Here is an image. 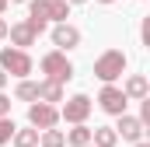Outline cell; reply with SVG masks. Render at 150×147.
I'll return each mask as SVG.
<instances>
[{
	"instance_id": "11",
	"label": "cell",
	"mask_w": 150,
	"mask_h": 147,
	"mask_svg": "<svg viewBox=\"0 0 150 147\" xmlns=\"http://www.w3.org/2000/svg\"><path fill=\"white\" fill-rule=\"evenodd\" d=\"M38 102H45V105L63 102V84H56V81H38Z\"/></svg>"
},
{
	"instance_id": "2",
	"label": "cell",
	"mask_w": 150,
	"mask_h": 147,
	"mask_svg": "<svg viewBox=\"0 0 150 147\" xmlns=\"http://www.w3.org/2000/svg\"><path fill=\"white\" fill-rule=\"evenodd\" d=\"M0 70L7 74V77H21V81H28V74L35 70V63H32V56H28L25 49L7 46V49H0Z\"/></svg>"
},
{
	"instance_id": "15",
	"label": "cell",
	"mask_w": 150,
	"mask_h": 147,
	"mask_svg": "<svg viewBox=\"0 0 150 147\" xmlns=\"http://www.w3.org/2000/svg\"><path fill=\"white\" fill-rule=\"evenodd\" d=\"M67 144H70V147H87V144H91V126H84V123L74 126V130L67 133Z\"/></svg>"
},
{
	"instance_id": "19",
	"label": "cell",
	"mask_w": 150,
	"mask_h": 147,
	"mask_svg": "<svg viewBox=\"0 0 150 147\" xmlns=\"http://www.w3.org/2000/svg\"><path fill=\"white\" fill-rule=\"evenodd\" d=\"M4 116H11V98L0 91V119H4Z\"/></svg>"
},
{
	"instance_id": "13",
	"label": "cell",
	"mask_w": 150,
	"mask_h": 147,
	"mask_svg": "<svg viewBox=\"0 0 150 147\" xmlns=\"http://www.w3.org/2000/svg\"><path fill=\"white\" fill-rule=\"evenodd\" d=\"M45 14H49V21H56V25H67L70 4H67V0H45Z\"/></svg>"
},
{
	"instance_id": "7",
	"label": "cell",
	"mask_w": 150,
	"mask_h": 147,
	"mask_svg": "<svg viewBox=\"0 0 150 147\" xmlns=\"http://www.w3.org/2000/svg\"><path fill=\"white\" fill-rule=\"evenodd\" d=\"M7 39H11V46H14V49H25V53H28V46H35L38 32L28 25V21H18V25H11V28H7Z\"/></svg>"
},
{
	"instance_id": "18",
	"label": "cell",
	"mask_w": 150,
	"mask_h": 147,
	"mask_svg": "<svg viewBox=\"0 0 150 147\" xmlns=\"http://www.w3.org/2000/svg\"><path fill=\"white\" fill-rule=\"evenodd\" d=\"M14 130H18V126H14V119H11V116H4V119H0V147H4V144H11Z\"/></svg>"
},
{
	"instance_id": "1",
	"label": "cell",
	"mask_w": 150,
	"mask_h": 147,
	"mask_svg": "<svg viewBox=\"0 0 150 147\" xmlns=\"http://www.w3.org/2000/svg\"><path fill=\"white\" fill-rule=\"evenodd\" d=\"M129 67V60H126V53L122 49H105L98 60H94V77L101 81V84H115L122 74Z\"/></svg>"
},
{
	"instance_id": "9",
	"label": "cell",
	"mask_w": 150,
	"mask_h": 147,
	"mask_svg": "<svg viewBox=\"0 0 150 147\" xmlns=\"http://www.w3.org/2000/svg\"><path fill=\"white\" fill-rule=\"evenodd\" d=\"M52 46H56L59 53L77 49V46H80V28H74V25H56V28H52Z\"/></svg>"
},
{
	"instance_id": "4",
	"label": "cell",
	"mask_w": 150,
	"mask_h": 147,
	"mask_svg": "<svg viewBox=\"0 0 150 147\" xmlns=\"http://www.w3.org/2000/svg\"><path fill=\"white\" fill-rule=\"evenodd\" d=\"M56 123H59V109L56 105H45V102H32L28 105V126L32 130H56Z\"/></svg>"
},
{
	"instance_id": "12",
	"label": "cell",
	"mask_w": 150,
	"mask_h": 147,
	"mask_svg": "<svg viewBox=\"0 0 150 147\" xmlns=\"http://www.w3.org/2000/svg\"><path fill=\"white\" fill-rule=\"evenodd\" d=\"M119 144V137H115L112 126H94L91 130V147H115Z\"/></svg>"
},
{
	"instance_id": "26",
	"label": "cell",
	"mask_w": 150,
	"mask_h": 147,
	"mask_svg": "<svg viewBox=\"0 0 150 147\" xmlns=\"http://www.w3.org/2000/svg\"><path fill=\"white\" fill-rule=\"evenodd\" d=\"M98 4H115V0H98Z\"/></svg>"
},
{
	"instance_id": "22",
	"label": "cell",
	"mask_w": 150,
	"mask_h": 147,
	"mask_svg": "<svg viewBox=\"0 0 150 147\" xmlns=\"http://www.w3.org/2000/svg\"><path fill=\"white\" fill-rule=\"evenodd\" d=\"M7 7H11V4H7V0H0V18H4V11H7Z\"/></svg>"
},
{
	"instance_id": "23",
	"label": "cell",
	"mask_w": 150,
	"mask_h": 147,
	"mask_svg": "<svg viewBox=\"0 0 150 147\" xmlns=\"http://www.w3.org/2000/svg\"><path fill=\"white\" fill-rule=\"evenodd\" d=\"M7 4H28V0H7Z\"/></svg>"
},
{
	"instance_id": "5",
	"label": "cell",
	"mask_w": 150,
	"mask_h": 147,
	"mask_svg": "<svg viewBox=\"0 0 150 147\" xmlns=\"http://www.w3.org/2000/svg\"><path fill=\"white\" fill-rule=\"evenodd\" d=\"M91 109H94V102H91L87 95H74V98H67V105L59 109V119H67L70 126H80V123L91 116Z\"/></svg>"
},
{
	"instance_id": "10",
	"label": "cell",
	"mask_w": 150,
	"mask_h": 147,
	"mask_svg": "<svg viewBox=\"0 0 150 147\" xmlns=\"http://www.w3.org/2000/svg\"><path fill=\"white\" fill-rule=\"evenodd\" d=\"M122 95H126V98L143 102V98H150V81L143 77V74H129V77H126V84H122Z\"/></svg>"
},
{
	"instance_id": "17",
	"label": "cell",
	"mask_w": 150,
	"mask_h": 147,
	"mask_svg": "<svg viewBox=\"0 0 150 147\" xmlns=\"http://www.w3.org/2000/svg\"><path fill=\"white\" fill-rule=\"evenodd\" d=\"M14 98H18V102H38V84L35 81H21V84L14 88Z\"/></svg>"
},
{
	"instance_id": "24",
	"label": "cell",
	"mask_w": 150,
	"mask_h": 147,
	"mask_svg": "<svg viewBox=\"0 0 150 147\" xmlns=\"http://www.w3.org/2000/svg\"><path fill=\"white\" fill-rule=\"evenodd\" d=\"M67 4H87V0H67Z\"/></svg>"
},
{
	"instance_id": "27",
	"label": "cell",
	"mask_w": 150,
	"mask_h": 147,
	"mask_svg": "<svg viewBox=\"0 0 150 147\" xmlns=\"http://www.w3.org/2000/svg\"><path fill=\"white\" fill-rule=\"evenodd\" d=\"M87 147H91V144H87Z\"/></svg>"
},
{
	"instance_id": "21",
	"label": "cell",
	"mask_w": 150,
	"mask_h": 147,
	"mask_svg": "<svg viewBox=\"0 0 150 147\" xmlns=\"http://www.w3.org/2000/svg\"><path fill=\"white\" fill-rule=\"evenodd\" d=\"M4 88H7V74L0 70V91H4Z\"/></svg>"
},
{
	"instance_id": "14",
	"label": "cell",
	"mask_w": 150,
	"mask_h": 147,
	"mask_svg": "<svg viewBox=\"0 0 150 147\" xmlns=\"http://www.w3.org/2000/svg\"><path fill=\"white\" fill-rule=\"evenodd\" d=\"M38 147H67V133L63 130H42L38 133Z\"/></svg>"
},
{
	"instance_id": "20",
	"label": "cell",
	"mask_w": 150,
	"mask_h": 147,
	"mask_svg": "<svg viewBox=\"0 0 150 147\" xmlns=\"http://www.w3.org/2000/svg\"><path fill=\"white\" fill-rule=\"evenodd\" d=\"M7 28H11V25H7V21L0 18V39H7Z\"/></svg>"
},
{
	"instance_id": "16",
	"label": "cell",
	"mask_w": 150,
	"mask_h": 147,
	"mask_svg": "<svg viewBox=\"0 0 150 147\" xmlns=\"http://www.w3.org/2000/svg\"><path fill=\"white\" fill-rule=\"evenodd\" d=\"M11 144L14 147H38V130H14V137H11Z\"/></svg>"
},
{
	"instance_id": "8",
	"label": "cell",
	"mask_w": 150,
	"mask_h": 147,
	"mask_svg": "<svg viewBox=\"0 0 150 147\" xmlns=\"http://www.w3.org/2000/svg\"><path fill=\"white\" fill-rule=\"evenodd\" d=\"M119 123H115V137H122V140H133V144H140L143 140V123L136 119V116H115Z\"/></svg>"
},
{
	"instance_id": "3",
	"label": "cell",
	"mask_w": 150,
	"mask_h": 147,
	"mask_svg": "<svg viewBox=\"0 0 150 147\" xmlns=\"http://www.w3.org/2000/svg\"><path fill=\"white\" fill-rule=\"evenodd\" d=\"M38 70L45 74V81H56V84H67V81L74 77V63L67 60V53L52 49V53H45V56L38 60Z\"/></svg>"
},
{
	"instance_id": "6",
	"label": "cell",
	"mask_w": 150,
	"mask_h": 147,
	"mask_svg": "<svg viewBox=\"0 0 150 147\" xmlns=\"http://www.w3.org/2000/svg\"><path fill=\"white\" fill-rule=\"evenodd\" d=\"M126 95H122V88H115V84H105L101 91H98V105L108 112V116H126Z\"/></svg>"
},
{
	"instance_id": "25",
	"label": "cell",
	"mask_w": 150,
	"mask_h": 147,
	"mask_svg": "<svg viewBox=\"0 0 150 147\" xmlns=\"http://www.w3.org/2000/svg\"><path fill=\"white\" fill-rule=\"evenodd\" d=\"M136 147H150V144H147V140H140V144H136Z\"/></svg>"
}]
</instances>
